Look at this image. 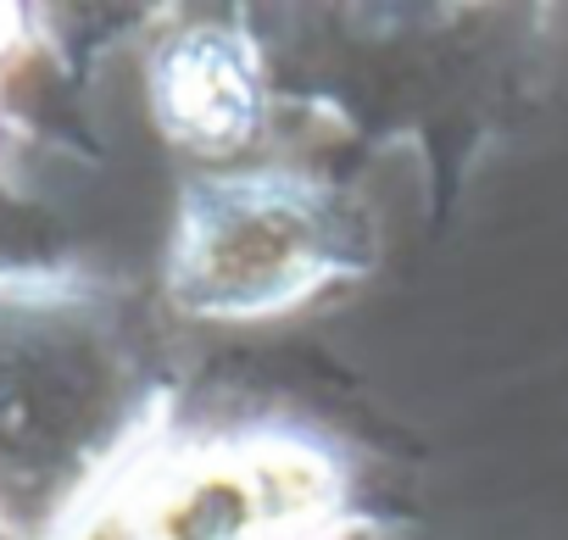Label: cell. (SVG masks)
Instances as JSON below:
<instances>
[{"mask_svg": "<svg viewBox=\"0 0 568 540\" xmlns=\"http://www.w3.org/2000/svg\"><path fill=\"white\" fill-rule=\"evenodd\" d=\"M23 34V12H12V7H0V51H7L12 40Z\"/></svg>", "mask_w": 568, "mask_h": 540, "instance_id": "cell-5", "label": "cell"}, {"mask_svg": "<svg viewBox=\"0 0 568 540\" xmlns=\"http://www.w3.org/2000/svg\"><path fill=\"white\" fill-rule=\"evenodd\" d=\"M145 90L168 145L201 162L240 156L267 118L262 51L234 23H184L179 34H168L151 57Z\"/></svg>", "mask_w": 568, "mask_h": 540, "instance_id": "cell-4", "label": "cell"}, {"mask_svg": "<svg viewBox=\"0 0 568 540\" xmlns=\"http://www.w3.org/2000/svg\"><path fill=\"white\" fill-rule=\"evenodd\" d=\"M346 518L352 468L302 424H240L156 451L123 485L129 540H335Z\"/></svg>", "mask_w": 568, "mask_h": 540, "instance_id": "cell-3", "label": "cell"}, {"mask_svg": "<svg viewBox=\"0 0 568 540\" xmlns=\"http://www.w3.org/2000/svg\"><path fill=\"white\" fill-rule=\"evenodd\" d=\"M363 256L368 228L335 184L296 167L212 173L184 190L168 296L190 318H273L357 274Z\"/></svg>", "mask_w": 568, "mask_h": 540, "instance_id": "cell-2", "label": "cell"}, {"mask_svg": "<svg viewBox=\"0 0 568 540\" xmlns=\"http://www.w3.org/2000/svg\"><path fill=\"white\" fill-rule=\"evenodd\" d=\"M162 379L123 302L95 285H0V529L68 540L101 496L134 479Z\"/></svg>", "mask_w": 568, "mask_h": 540, "instance_id": "cell-1", "label": "cell"}]
</instances>
